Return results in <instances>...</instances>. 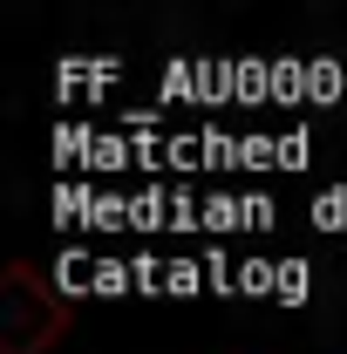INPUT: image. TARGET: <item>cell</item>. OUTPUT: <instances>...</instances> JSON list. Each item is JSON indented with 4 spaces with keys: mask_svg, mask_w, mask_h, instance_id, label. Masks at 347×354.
<instances>
[{
    "mask_svg": "<svg viewBox=\"0 0 347 354\" xmlns=\"http://www.w3.org/2000/svg\"><path fill=\"white\" fill-rule=\"evenodd\" d=\"M313 225H320V232H347V184H327V191L313 198Z\"/></svg>",
    "mask_w": 347,
    "mask_h": 354,
    "instance_id": "obj_8",
    "label": "cell"
},
{
    "mask_svg": "<svg viewBox=\"0 0 347 354\" xmlns=\"http://www.w3.org/2000/svg\"><path fill=\"white\" fill-rule=\"evenodd\" d=\"M272 102H306V62L300 55H279L272 62Z\"/></svg>",
    "mask_w": 347,
    "mask_h": 354,
    "instance_id": "obj_5",
    "label": "cell"
},
{
    "mask_svg": "<svg viewBox=\"0 0 347 354\" xmlns=\"http://www.w3.org/2000/svg\"><path fill=\"white\" fill-rule=\"evenodd\" d=\"M306 157H313V136H306V130H286V136H279V150H272V171H306Z\"/></svg>",
    "mask_w": 347,
    "mask_h": 354,
    "instance_id": "obj_10",
    "label": "cell"
},
{
    "mask_svg": "<svg viewBox=\"0 0 347 354\" xmlns=\"http://www.w3.org/2000/svg\"><path fill=\"white\" fill-rule=\"evenodd\" d=\"M306 272H313L306 259H279V279H272V300H279V307H306V300H313V279H306Z\"/></svg>",
    "mask_w": 347,
    "mask_h": 354,
    "instance_id": "obj_4",
    "label": "cell"
},
{
    "mask_svg": "<svg viewBox=\"0 0 347 354\" xmlns=\"http://www.w3.org/2000/svg\"><path fill=\"white\" fill-rule=\"evenodd\" d=\"M212 286V272L198 259H171V300H191V293H205Z\"/></svg>",
    "mask_w": 347,
    "mask_h": 354,
    "instance_id": "obj_11",
    "label": "cell"
},
{
    "mask_svg": "<svg viewBox=\"0 0 347 354\" xmlns=\"http://www.w3.org/2000/svg\"><path fill=\"white\" fill-rule=\"evenodd\" d=\"M238 164V136H225L218 123L198 130V171H232Z\"/></svg>",
    "mask_w": 347,
    "mask_h": 354,
    "instance_id": "obj_3",
    "label": "cell"
},
{
    "mask_svg": "<svg viewBox=\"0 0 347 354\" xmlns=\"http://www.w3.org/2000/svg\"><path fill=\"white\" fill-rule=\"evenodd\" d=\"M95 293H102V300H116V293H136L130 259H109V252H102V259H95Z\"/></svg>",
    "mask_w": 347,
    "mask_h": 354,
    "instance_id": "obj_6",
    "label": "cell"
},
{
    "mask_svg": "<svg viewBox=\"0 0 347 354\" xmlns=\"http://www.w3.org/2000/svg\"><path fill=\"white\" fill-rule=\"evenodd\" d=\"M116 75H123L116 62H62V68H55V88H62V95H75V88H109Z\"/></svg>",
    "mask_w": 347,
    "mask_h": 354,
    "instance_id": "obj_1",
    "label": "cell"
},
{
    "mask_svg": "<svg viewBox=\"0 0 347 354\" xmlns=\"http://www.w3.org/2000/svg\"><path fill=\"white\" fill-rule=\"evenodd\" d=\"M272 150H279V136H265V130L238 136V171H272Z\"/></svg>",
    "mask_w": 347,
    "mask_h": 354,
    "instance_id": "obj_9",
    "label": "cell"
},
{
    "mask_svg": "<svg viewBox=\"0 0 347 354\" xmlns=\"http://www.w3.org/2000/svg\"><path fill=\"white\" fill-rule=\"evenodd\" d=\"M272 218H279V212H272V198H265V191H245V225H252V232H265Z\"/></svg>",
    "mask_w": 347,
    "mask_h": 354,
    "instance_id": "obj_14",
    "label": "cell"
},
{
    "mask_svg": "<svg viewBox=\"0 0 347 354\" xmlns=\"http://www.w3.org/2000/svg\"><path fill=\"white\" fill-rule=\"evenodd\" d=\"M205 232H218V239H225V232H252V225H245V198H238V191H212V198H205Z\"/></svg>",
    "mask_w": 347,
    "mask_h": 354,
    "instance_id": "obj_2",
    "label": "cell"
},
{
    "mask_svg": "<svg viewBox=\"0 0 347 354\" xmlns=\"http://www.w3.org/2000/svg\"><path fill=\"white\" fill-rule=\"evenodd\" d=\"M164 102H198V62H171L164 68Z\"/></svg>",
    "mask_w": 347,
    "mask_h": 354,
    "instance_id": "obj_13",
    "label": "cell"
},
{
    "mask_svg": "<svg viewBox=\"0 0 347 354\" xmlns=\"http://www.w3.org/2000/svg\"><path fill=\"white\" fill-rule=\"evenodd\" d=\"M272 279H279L272 259H245L238 266V293H252V300H272Z\"/></svg>",
    "mask_w": 347,
    "mask_h": 354,
    "instance_id": "obj_12",
    "label": "cell"
},
{
    "mask_svg": "<svg viewBox=\"0 0 347 354\" xmlns=\"http://www.w3.org/2000/svg\"><path fill=\"white\" fill-rule=\"evenodd\" d=\"M272 95V68L259 55H238V102H265Z\"/></svg>",
    "mask_w": 347,
    "mask_h": 354,
    "instance_id": "obj_7",
    "label": "cell"
}]
</instances>
